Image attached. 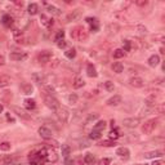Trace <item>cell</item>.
I'll list each match as a JSON object with an SVG mask.
<instances>
[{
    "mask_svg": "<svg viewBox=\"0 0 165 165\" xmlns=\"http://www.w3.org/2000/svg\"><path fill=\"white\" fill-rule=\"evenodd\" d=\"M58 156L56 150L53 147L45 145L39 150H34L28 153V164L30 165H48L57 162Z\"/></svg>",
    "mask_w": 165,
    "mask_h": 165,
    "instance_id": "6da1fadb",
    "label": "cell"
},
{
    "mask_svg": "<svg viewBox=\"0 0 165 165\" xmlns=\"http://www.w3.org/2000/svg\"><path fill=\"white\" fill-rule=\"evenodd\" d=\"M71 38L78 41H85L88 39V32L83 26H76L71 31Z\"/></svg>",
    "mask_w": 165,
    "mask_h": 165,
    "instance_id": "7a4b0ae2",
    "label": "cell"
},
{
    "mask_svg": "<svg viewBox=\"0 0 165 165\" xmlns=\"http://www.w3.org/2000/svg\"><path fill=\"white\" fill-rule=\"evenodd\" d=\"M54 112H56L57 117L59 119V121H61L62 124H66V123L69 121L70 112H69V110L66 108V107H63V106H59V108H57Z\"/></svg>",
    "mask_w": 165,
    "mask_h": 165,
    "instance_id": "3957f363",
    "label": "cell"
},
{
    "mask_svg": "<svg viewBox=\"0 0 165 165\" xmlns=\"http://www.w3.org/2000/svg\"><path fill=\"white\" fill-rule=\"evenodd\" d=\"M156 126H157V119H150L142 125V131H143L145 134H151L152 131L156 129Z\"/></svg>",
    "mask_w": 165,
    "mask_h": 165,
    "instance_id": "277c9868",
    "label": "cell"
},
{
    "mask_svg": "<svg viewBox=\"0 0 165 165\" xmlns=\"http://www.w3.org/2000/svg\"><path fill=\"white\" fill-rule=\"evenodd\" d=\"M44 102H45L47 107H49L50 110H53V111H56L57 108H59V102L57 98H54L53 95H49V94H44Z\"/></svg>",
    "mask_w": 165,
    "mask_h": 165,
    "instance_id": "5b68a950",
    "label": "cell"
},
{
    "mask_svg": "<svg viewBox=\"0 0 165 165\" xmlns=\"http://www.w3.org/2000/svg\"><path fill=\"white\" fill-rule=\"evenodd\" d=\"M50 58H52V52L50 50H41L38 54V61L41 64H45V63L50 62Z\"/></svg>",
    "mask_w": 165,
    "mask_h": 165,
    "instance_id": "8992f818",
    "label": "cell"
},
{
    "mask_svg": "<svg viewBox=\"0 0 165 165\" xmlns=\"http://www.w3.org/2000/svg\"><path fill=\"white\" fill-rule=\"evenodd\" d=\"M9 58L12 59V61H26L28 58V54L26 52H13V53H10L9 54Z\"/></svg>",
    "mask_w": 165,
    "mask_h": 165,
    "instance_id": "52a82bcc",
    "label": "cell"
},
{
    "mask_svg": "<svg viewBox=\"0 0 165 165\" xmlns=\"http://www.w3.org/2000/svg\"><path fill=\"white\" fill-rule=\"evenodd\" d=\"M38 133H39V136L41 137V138H44L45 141H48V139H52V136H53V131L48 128V126H40L39 128V130H38Z\"/></svg>",
    "mask_w": 165,
    "mask_h": 165,
    "instance_id": "ba28073f",
    "label": "cell"
},
{
    "mask_svg": "<svg viewBox=\"0 0 165 165\" xmlns=\"http://www.w3.org/2000/svg\"><path fill=\"white\" fill-rule=\"evenodd\" d=\"M123 125L126 128H137L139 125V119L138 117H126L123 120Z\"/></svg>",
    "mask_w": 165,
    "mask_h": 165,
    "instance_id": "9c48e42d",
    "label": "cell"
},
{
    "mask_svg": "<svg viewBox=\"0 0 165 165\" xmlns=\"http://www.w3.org/2000/svg\"><path fill=\"white\" fill-rule=\"evenodd\" d=\"M85 21H86V23L89 25V27H90V31H92V32H97L98 30H100V22H98V19H97V18L88 17Z\"/></svg>",
    "mask_w": 165,
    "mask_h": 165,
    "instance_id": "30bf717a",
    "label": "cell"
},
{
    "mask_svg": "<svg viewBox=\"0 0 165 165\" xmlns=\"http://www.w3.org/2000/svg\"><path fill=\"white\" fill-rule=\"evenodd\" d=\"M12 110H13V111H14L21 119H23V120H31V115L27 114V111H25V110H22V108H19V107H17V106H12Z\"/></svg>",
    "mask_w": 165,
    "mask_h": 165,
    "instance_id": "8fae6325",
    "label": "cell"
},
{
    "mask_svg": "<svg viewBox=\"0 0 165 165\" xmlns=\"http://www.w3.org/2000/svg\"><path fill=\"white\" fill-rule=\"evenodd\" d=\"M129 84L134 88H142L145 85V81L142 78H139V76H133V78L129 79Z\"/></svg>",
    "mask_w": 165,
    "mask_h": 165,
    "instance_id": "7c38bea8",
    "label": "cell"
},
{
    "mask_svg": "<svg viewBox=\"0 0 165 165\" xmlns=\"http://www.w3.org/2000/svg\"><path fill=\"white\" fill-rule=\"evenodd\" d=\"M32 79H34V81L38 84H45L47 83V75L43 74V72H35V74H32Z\"/></svg>",
    "mask_w": 165,
    "mask_h": 165,
    "instance_id": "4fadbf2b",
    "label": "cell"
},
{
    "mask_svg": "<svg viewBox=\"0 0 165 165\" xmlns=\"http://www.w3.org/2000/svg\"><path fill=\"white\" fill-rule=\"evenodd\" d=\"M2 23H3L5 27L10 28V27L13 26V23H14V18H13V16H10V14H4L3 18H2Z\"/></svg>",
    "mask_w": 165,
    "mask_h": 165,
    "instance_id": "5bb4252c",
    "label": "cell"
},
{
    "mask_svg": "<svg viewBox=\"0 0 165 165\" xmlns=\"http://www.w3.org/2000/svg\"><path fill=\"white\" fill-rule=\"evenodd\" d=\"M121 101H123V98H121V95H119V94H115V95H112L110 100H107V105L108 106H119L120 103H121Z\"/></svg>",
    "mask_w": 165,
    "mask_h": 165,
    "instance_id": "9a60e30c",
    "label": "cell"
},
{
    "mask_svg": "<svg viewBox=\"0 0 165 165\" xmlns=\"http://www.w3.org/2000/svg\"><path fill=\"white\" fill-rule=\"evenodd\" d=\"M162 156H164V151H161V150H156V151H151V152L145 153L146 159H156V157H162Z\"/></svg>",
    "mask_w": 165,
    "mask_h": 165,
    "instance_id": "2e32d148",
    "label": "cell"
},
{
    "mask_svg": "<svg viewBox=\"0 0 165 165\" xmlns=\"http://www.w3.org/2000/svg\"><path fill=\"white\" fill-rule=\"evenodd\" d=\"M40 21H41V23H43L44 26H45L47 28H50V27L54 25V19L47 17L45 14H41V16H40Z\"/></svg>",
    "mask_w": 165,
    "mask_h": 165,
    "instance_id": "e0dca14e",
    "label": "cell"
},
{
    "mask_svg": "<svg viewBox=\"0 0 165 165\" xmlns=\"http://www.w3.org/2000/svg\"><path fill=\"white\" fill-rule=\"evenodd\" d=\"M116 155L120 156V157H124V159H129V155H130V151L128 147H119L116 150Z\"/></svg>",
    "mask_w": 165,
    "mask_h": 165,
    "instance_id": "ac0fdd59",
    "label": "cell"
},
{
    "mask_svg": "<svg viewBox=\"0 0 165 165\" xmlns=\"http://www.w3.org/2000/svg\"><path fill=\"white\" fill-rule=\"evenodd\" d=\"M83 162H84V165H94V162H95V156L93 155V153L88 152V153H85Z\"/></svg>",
    "mask_w": 165,
    "mask_h": 165,
    "instance_id": "d6986e66",
    "label": "cell"
},
{
    "mask_svg": "<svg viewBox=\"0 0 165 165\" xmlns=\"http://www.w3.org/2000/svg\"><path fill=\"white\" fill-rule=\"evenodd\" d=\"M160 63V56L159 54H153V56H151L148 58V64L151 66V67H156V66H159Z\"/></svg>",
    "mask_w": 165,
    "mask_h": 165,
    "instance_id": "ffe728a7",
    "label": "cell"
},
{
    "mask_svg": "<svg viewBox=\"0 0 165 165\" xmlns=\"http://www.w3.org/2000/svg\"><path fill=\"white\" fill-rule=\"evenodd\" d=\"M85 85V81L83 78H80V76H76V78L74 79V83H72V86L75 88V89H80V88H83Z\"/></svg>",
    "mask_w": 165,
    "mask_h": 165,
    "instance_id": "44dd1931",
    "label": "cell"
},
{
    "mask_svg": "<svg viewBox=\"0 0 165 165\" xmlns=\"http://www.w3.org/2000/svg\"><path fill=\"white\" fill-rule=\"evenodd\" d=\"M86 75L89 76V78H97V76H98L97 70H95V67L92 63H89V64L86 66Z\"/></svg>",
    "mask_w": 165,
    "mask_h": 165,
    "instance_id": "7402d4cb",
    "label": "cell"
},
{
    "mask_svg": "<svg viewBox=\"0 0 165 165\" xmlns=\"http://www.w3.org/2000/svg\"><path fill=\"white\" fill-rule=\"evenodd\" d=\"M12 80H10L9 76L7 75H0V88H5V86H9Z\"/></svg>",
    "mask_w": 165,
    "mask_h": 165,
    "instance_id": "603a6c76",
    "label": "cell"
},
{
    "mask_svg": "<svg viewBox=\"0 0 165 165\" xmlns=\"http://www.w3.org/2000/svg\"><path fill=\"white\" fill-rule=\"evenodd\" d=\"M44 4H45V7H47V9H48V12H49L50 14L61 16V10H59L57 7H54V5H52V4H48V3H44Z\"/></svg>",
    "mask_w": 165,
    "mask_h": 165,
    "instance_id": "cb8c5ba5",
    "label": "cell"
},
{
    "mask_svg": "<svg viewBox=\"0 0 165 165\" xmlns=\"http://www.w3.org/2000/svg\"><path fill=\"white\" fill-rule=\"evenodd\" d=\"M23 105L27 110H35L36 108V102H35V100H32V98H26L23 101Z\"/></svg>",
    "mask_w": 165,
    "mask_h": 165,
    "instance_id": "d4e9b609",
    "label": "cell"
},
{
    "mask_svg": "<svg viewBox=\"0 0 165 165\" xmlns=\"http://www.w3.org/2000/svg\"><path fill=\"white\" fill-rule=\"evenodd\" d=\"M12 32H13V38H14V40H16L17 43H21L22 38H23V31L19 30V28H13Z\"/></svg>",
    "mask_w": 165,
    "mask_h": 165,
    "instance_id": "484cf974",
    "label": "cell"
},
{
    "mask_svg": "<svg viewBox=\"0 0 165 165\" xmlns=\"http://www.w3.org/2000/svg\"><path fill=\"white\" fill-rule=\"evenodd\" d=\"M106 126H107V123L105 121V120H100V121H98L95 125H94V128H93V130H97V131H102L106 129Z\"/></svg>",
    "mask_w": 165,
    "mask_h": 165,
    "instance_id": "4316f807",
    "label": "cell"
},
{
    "mask_svg": "<svg viewBox=\"0 0 165 165\" xmlns=\"http://www.w3.org/2000/svg\"><path fill=\"white\" fill-rule=\"evenodd\" d=\"M27 12H28V14H31V16L38 14V12H39V7H38V4L31 3V4L27 7Z\"/></svg>",
    "mask_w": 165,
    "mask_h": 165,
    "instance_id": "83f0119b",
    "label": "cell"
},
{
    "mask_svg": "<svg viewBox=\"0 0 165 165\" xmlns=\"http://www.w3.org/2000/svg\"><path fill=\"white\" fill-rule=\"evenodd\" d=\"M14 157L13 156H2L0 157V165H12Z\"/></svg>",
    "mask_w": 165,
    "mask_h": 165,
    "instance_id": "f1b7e54d",
    "label": "cell"
},
{
    "mask_svg": "<svg viewBox=\"0 0 165 165\" xmlns=\"http://www.w3.org/2000/svg\"><path fill=\"white\" fill-rule=\"evenodd\" d=\"M112 70H114V72H116V74H121V72L124 71V64H123L121 62H115V63L112 64Z\"/></svg>",
    "mask_w": 165,
    "mask_h": 165,
    "instance_id": "f546056e",
    "label": "cell"
},
{
    "mask_svg": "<svg viewBox=\"0 0 165 165\" xmlns=\"http://www.w3.org/2000/svg\"><path fill=\"white\" fill-rule=\"evenodd\" d=\"M79 16H80V9H75V10H72V13H70L67 16L66 19H67V22H71V21H75Z\"/></svg>",
    "mask_w": 165,
    "mask_h": 165,
    "instance_id": "4dcf8cb0",
    "label": "cell"
},
{
    "mask_svg": "<svg viewBox=\"0 0 165 165\" xmlns=\"http://www.w3.org/2000/svg\"><path fill=\"white\" fill-rule=\"evenodd\" d=\"M21 89H22V92H23V94H31L32 90H34V88H32L31 84H22Z\"/></svg>",
    "mask_w": 165,
    "mask_h": 165,
    "instance_id": "1f68e13d",
    "label": "cell"
},
{
    "mask_svg": "<svg viewBox=\"0 0 165 165\" xmlns=\"http://www.w3.org/2000/svg\"><path fill=\"white\" fill-rule=\"evenodd\" d=\"M61 151H62V156H64V157L70 156V153H71V148H70L69 145H62L61 146Z\"/></svg>",
    "mask_w": 165,
    "mask_h": 165,
    "instance_id": "d6a6232c",
    "label": "cell"
},
{
    "mask_svg": "<svg viewBox=\"0 0 165 165\" xmlns=\"http://www.w3.org/2000/svg\"><path fill=\"white\" fill-rule=\"evenodd\" d=\"M64 56L67 57L69 59L75 58V57H76V50H75V48H70V49H67V50L64 52Z\"/></svg>",
    "mask_w": 165,
    "mask_h": 165,
    "instance_id": "836d02e7",
    "label": "cell"
},
{
    "mask_svg": "<svg viewBox=\"0 0 165 165\" xmlns=\"http://www.w3.org/2000/svg\"><path fill=\"white\" fill-rule=\"evenodd\" d=\"M112 56H114V58L120 59V58H123V57L125 56V52H124L123 49H115L114 53H112Z\"/></svg>",
    "mask_w": 165,
    "mask_h": 165,
    "instance_id": "e575fe53",
    "label": "cell"
},
{
    "mask_svg": "<svg viewBox=\"0 0 165 165\" xmlns=\"http://www.w3.org/2000/svg\"><path fill=\"white\" fill-rule=\"evenodd\" d=\"M98 117H100V115L95 114V112L94 114H89V115H88V117H86V120H85V124H90L92 121H95Z\"/></svg>",
    "mask_w": 165,
    "mask_h": 165,
    "instance_id": "d590c367",
    "label": "cell"
},
{
    "mask_svg": "<svg viewBox=\"0 0 165 165\" xmlns=\"http://www.w3.org/2000/svg\"><path fill=\"white\" fill-rule=\"evenodd\" d=\"M120 137V133H119V129H112L111 131H110V133H108V138L110 139H117Z\"/></svg>",
    "mask_w": 165,
    "mask_h": 165,
    "instance_id": "8d00e7d4",
    "label": "cell"
},
{
    "mask_svg": "<svg viewBox=\"0 0 165 165\" xmlns=\"http://www.w3.org/2000/svg\"><path fill=\"white\" fill-rule=\"evenodd\" d=\"M101 137H102V133H101V131H97V130H92L90 134H89V138L90 139H94V141L100 139Z\"/></svg>",
    "mask_w": 165,
    "mask_h": 165,
    "instance_id": "74e56055",
    "label": "cell"
},
{
    "mask_svg": "<svg viewBox=\"0 0 165 165\" xmlns=\"http://www.w3.org/2000/svg\"><path fill=\"white\" fill-rule=\"evenodd\" d=\"M115 145H116L115 141L114 142L112 141H102V142H100V143H98V146H101V147H112Z\"/></svg>",
    "mask_w": 165,
    "mask_h": 165,
    "instance_id": "f35d334b",
    "label": "cell"
},
{
    "mask_svg": "<svg viewBox=\"0 0 165 165\" xmlns=\"http://www.w3.org/2000/svg\"><path fill=\"white\" fill-rule=\"evenodd\" d=\"M67 100H69V102L71 103V105H76L78 103V100H79V97L76 95L75 93H71L69 97H67Z\"/></svg>",
    "mask_w": 165,
    "mask_h": 165,
    "instance_id": "ab89813d",
    "label": "cell"
},
{
    "mask_svg": "<svg viewBox=\"0 0 165 165\" xmlns=\"http://www.w3.org/2000/svg\"><path fill=\"white\" fill-rule=\"evenodd\" d=\"M103 86H105V89H106L107 92H114V89H115V85H114L112 81H106V83L103 84Z\"/></svg>",
    "mask_w": 165,
    "mask_h": 165,
    "instance_id": "60d3db41",
    "label": "cell"
},
{
    "mask_svg": "<svg viewBox=\"0 0 165 165\" xmlns=\"http://www.w3.org/2000/svg\"><path fill=\"white\" fill-rule=\"evenodd\" d=\"M130 49H131V41L124 40L123 41V50L124 52H130Z\"/></svg>",
    "mask_w": 165,
    "mask_h": 165,
    "instance_id": "b9f144b4",
    "label": "cell"
},
{
    "mask_svg": "<svg viewBox=\"0 0 165 165\" xmlns=\"http://www.w3.org/2000/svg\"><path fill=\"white\" fill-rule=\"evenodd\" d=\"M10 147H12V145H10L9 142H2V143H0V151H9Z\"/></svg>",
    "mask_w": 165,
    "mask_h": 165,
    "instance_id": "7bdbcfd3",
    "label": "cell"
},
{
    "mask_svg": "<svg viewBox=\"0 0 165 165\" xmlns=\"http://www.w3.org/2000/svg\"><path fill=\"white\" fill-rule=\"evenodd\" d=\"M63 38H64V31H63V30H59V31H57L56 36H54V40H56V41L58 43V41L63 40Z\"/></svg>",
    "mask_w": 165,
    "mask_h": 165,
    "instance_id": "ee69618b",
    "label": "cell"
},
{
    "mask_svg": "<svg viewBox=\"0 0 165 165\" xmlns=\"http://www.w3.org/2000/svg\"><path fill=\"white\" fill-rule=\"evenodd\" d=\"M164 110H165V106H164L162 103H160L159 106H155V107H153V111H155L156 114H159V115H161V114L164 112Z\"/></svg>",
    "mask_w": 165,
    "mask_h": 165,
    "instance_id": "f6af8a7d",
    "label": "cell"
},
{
    "mask_svg": "<svg viewBox=\"0 0 165 165\" xmlns=\"http://www.w3.org/2000/svg\"><path fill=\"white\" fill-rule=\"evenodd\" d=\"M110 164H111V159H108V157H103L98 161V165H110Z\"/></svg>",
    "mask_w": 165,
    "mask_h": 165,
    "instance_id": "bcb514c9",
    "label": "cell"
},
{
    "mask_svg": "<svg viewBox=\"0 0 165 165\" xmlns=\"http://www.w3.org/2000/svg\"><path fill=\"white\" fill-rule=\"evenodd\" d=\"M45 92L49 93V95H53L54 93H56V90H54V88L50 86V85H45Z\"/></svg>",
    "mask_w": 165,
    "mask_h": 165,
    "instance_id": "7dc6e473",
    "label": "cell"
},
{
    "mask_svg": "<svg viewBox=\"0 0 165 165\" xmlns=\"http://www.w3.org/2000/svg\"><path fill=\"white\" fill-rule=\"evenodd\" d=\"M136 28L141 32V34H146V32H147V28L145 27V26H142V25H138V26H136Z\"/></svg>",
    "mask_w": 165,
    "mask_h": 165,
    "instance_id": "c3c4849f",
    "label": "cell"
},
{
    "mask_svg": "<svg viewBox=\"0 0 165 165\" xmlns=\"http://www.w3.org/2000/svg\"><path fill=\"white\" fill-rule=\"evenodd\" d=\"M136 4H137L138 7H145V5L148 4V2H147V0H137Z\"/></svg>",
    "mask_w": 165,
    "mask_h": 165,
    "instance_id": "681fc988",
    "label": "cell"
},
{
    "mask_svg": "<svg viewBox=\"0 0 165 165\" xmlns=\"http://www.w3.org/2000/svg\"><path fill=\"white\" fill-rule=\"evenodd\" d=\"M57 66H59V59H53V62L50 63V69H56Z\"/></svg>",
    "mask_w": 165,
    "mask_h": 165,
    "instance_id": "f907efd6",
    "label": "cell"
},
{
    "mask_svg": "<svg viewBox=\"0 0 165 165\" xmlns=\"http://www.w3.org/2000/svg\"><path fill=\"white\" fill-rule=\"evenodd\" d=\"M57 45H58V48H61V49H62V48H66V45H67V43H66L64 40H61V41H58V43H57Z\"/></svg>",
    "mask_w": 165,
    "mask_h": 165,
    "instance_id": "816d5d0a",
    "label": "cell"
},
{
    "mask_svg": "<svg viewBox=\"0 0 165 165\" xmlns=\"http://www.w3.org/2000/svg\"><path fill=\"white\" fill-rule=\"evenodd\" d=\"M151 165H165V162H164L162 160H155Z\"/></svg>",
    "mask_w": 165,
    "mask_h": 165,
    "instance_id": "f5cc1de1",
    "label": "cell"
},
{
    "mask_svg": "<svg viewBox=\"0 0 165 165\" xmlns=\"http://www.w3.org/2000/svg\"><path fill=\"white\" fill-rule=\"evenodd\" d=\"M14 5H17V7L22 8V7H23V2H14Z\"/></svg>",
    "mask_w": 165,
    "mask_h": 165,
    "instance_id": "db71d44e",
    "label": "cell"
},
{
    "mask_svg": "<svg viewBox=\"0 0 165 165\" xmlns=\"http://www.w3.org/2000/svg\"><path fill=\"white\" fill-rule=\"evenodd\" d=\"M5 63V58H4V56H0V66H3Z\"/></svg>",
    "mask_w": 165,
    "mask_h": 165,
    "instance_id": "11a10c76",
    "label": "cell"
},
{
    "mask_svg": "<svg viewBox=\"0 0 165 165\" xmlns=\"http://www.w3.org/2000/svg\"><path fill=\"white\" fill-rule=\"evenodd\" d=\"M7 119H8V121H12V123H14V119H13L12 116H10L9 114H7Z\"/></svg>",
    "mask_w": 165,
    "mask_h": 165,
    "instance_id": "9f6ffc18",
    "label": "cell"
},
{
    "mask_svg": "<svg viewBox=\"0 0 165 165\" xmlns=\"http://www.w3.org/2000/svg\"><path fill=\"white\" fill-rule=\"evenodd\" d=\"M72 162H74V161H72V160H70V159H69V156L66 157V164H72Z\"/></svg>",
    "mask_w": 165,
    "mask_h": 165,
    "instance_id": "6f0895ef",
    "label": "cell"
},
{
    "mask_svg": "<svg viewBox=\"0 0 165 165\" xmlns=\"http://www.w3.org/2000/svg\"><path fill=\"white\" fill-rule=\"evenodd\" d=\"M3 111H4V106L0 103V114H3Z\"/></svg>",
    "mask_w": 165,
    "mask_h": 165,
    "instance_id": "680465c9",
    "label": "cell"
},
{
    "mask_svg": "<svg viewBox=\"0 0 165 165\" xmlns=\"http://www.w3.org/2000/svg\"><path fill=\"white\" fill-rule=\"evenodd\" d=\"M136 165H143V164H136ZM145 165H147V164H145Z\"/></svg>",
    "mask_w": 165,
    "mask_h": 165,
    "instance_id": "91938a15",
    "label": "cell"
}]
</instances>
